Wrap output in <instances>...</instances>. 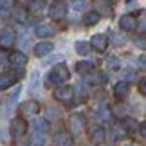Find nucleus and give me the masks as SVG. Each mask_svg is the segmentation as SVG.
Returning a JSON list of instances; mask_svg holds the SVG:
<instances>
[{"mask_svg": "<svg viewBox=\"0 0 146 146\" xmlns=\"http://www.w3.org/2000/svg\"><path fill=\"white\" fill-rule=\"evenodd\" d=\"M69 78H70V72H69V69H67V65L58 63V65H54L52 70L47 74V87L65 83V81H69Z\"/></svg>", "mask_w": 146, "mask_h": 146, "instance_id": "obj_1", "label": "nucleus"}, {"mask_svg": "<svg viewBox=\"0 0 146 146\" xmlns=\"http://www.w3.org/2000/svg\"><path fill=\"white\" fill-rule=\"evenodd\" d=\"M49 16L52 20H63L67 16V2L65 0H54L50 4V9H49Z\"/></svg>", "mask_w": 146, "mask_h": 146, "instance_id": "obj_2", "label": "nucleus"}, {"mask_svg": "<svg viewBox=\"0 0 146 146\" xmlns=\"http://www.w3.org/2000/svg\"><path fill=\"white\" fill-rule=\"evenodd\" d=\"M69 130L72 135H81L85 130V117L81 114H72L69 117Z\"/></svg>", "mask_w": 146, "mask_h": 146, "instance_id": "obj_3", "label": "nucleus"}, {"mask_svg": "<svg viewBox=\"0 0 146 146\" xmlns=\"http://www.w3.org/2000/svg\"><path fill=\"white\" fill-rule=\"evenodd\" d=\"M27 123L22 119V117H16V119L11 121V125H9V133L13 135L15 139H20V137H24L25 133H27Z\"/></svg>", "mask_w": 146, "mask_h": 146, "instance_id": "obj_4", "label": "nucleus"}, {"mask_svg": "<svg viewBox=\"0 0 146 146\" xmlns=\"http://www.w3.org/2000/svg\"><path fill=\"white\" fill-rule=\"evenodd\" d=\"M54 99L60 103H70L74 99V88L69 85H61L54 90Z\"/></svg>", "mask_w": 146, "mask_h": 146, "instance_id": "obj_5", "label": "nucleus"}, {"mask_svg": "<svg viewBox=\"0 0 146 146\" xmlns=\"http://www.w3.org/2000/svg\"><path fill=\"white\" fill-rule=\"evenodd\" d=\"M15 40H16V35L13 29H9V27H5V29L0 31V49L7 50L15 45Z\"/></svg>", "mask_w": 146, "mask_h": 146, "instance_id": "obj_6", "label": "nucleus"}, {"mask_svg": "<svg viewBox=\"0 0 146 146\" xmlns=\"http://www.w3.org/2000/svg\"><path fill=\"white\" fill-rule=\"evenodd\" d=\"M38 112H40V105L35 99H27L20 105V114L24 117H36Z\"/></svg>", "mask_w": 146, "mask_h": 146, "instance_id": "obj_7", "label": "nucleus"}, {"mask_svg": "<svg viewBox=\"0 0 146 146\" xmlns=\"http://www.w3.org/2000/svg\"><path fill=\"white\" fill-rule=\"evenodd\" d=\"M88 139H90L92 144H103L106 139V132L103 126H92L90 132H88Z\"/></svg>", "mask_w": 146, "mask_h": 146, "instance_id": "obj_8", "label": "nucleus"}, {"mask_svg": "<svg viewBox=\"0 0 146 146\" xmlns=\"http://www.w3.org/2000/svg\"><path fill=\"white\" fill-rule=\"evenodd\" d=\"M119 27L123 31H126V33L135 31L137 29V18L133 15H123L121 20H119Z\"/></svg>", "mask_w": 146, "mask_h": 146, "instance_id": "obj_9", "label": "nucleus"}, {"mask_svg": "<svg viewBox=\"0 0 146 146\" xmlns=\"http://www.w3.org/2000/svg\"><path fill=\"white\" fill-rule=\"evenodd\" d=\"M94 11L99 16H112V5L108 0H94Z\"/></svg>", "mask_w": 146, "mask_h": 146, "instance_id": "obj_10", "label": "nucleus"}, {"mask_svg": "<svg viewBox=\"0 0 146 146\" xmlns=\"http://www.w3.org/2000/svg\"><path fill=\"white\" fill-rule=\"evenodd\" d=\"M90 47H94V50H98V52H105L108 47V38L105 35H94L90 40Z\"/></svg>", "mask_w": 146, "mask_h": 146, "instance_id": "obj_11", "label": "nucleus"}, {"mask_svg": "<svg viewBox=\"0 0 146 146\" xmlns=\"http://www.w3.org/2000/svg\"><path fill=\"white\" fill-rule=\"evenodd\" d=\"M9 63L13 67H16V69H24V65L27 63V56L22 50H13L9 54Z\"/></svg>", "mask_w": 146, "mask_h": 146, "instance_id": "obj_12", "label": "nucleus"}, {"mask_svg": "<svg viewBox=\"0 0 146 146\" xmlns=\"http://www.w3.org/2000/svg\"><path fill=\"white\" fill-rule=\"evenodd\" d=\"M18 76H20V72H5V74H0V90L9 88L16 80H18Z\"/></svg>", "mask_w": 146, "mask_h": 146, "instance_id": "obj_13", "label": "nucleus"}, {"mask_svg": "<svg viewBox=\"0 0 146 146\" xmlns=\"http://www.w3.org/2000/svg\"><path fill=\"white\" fill-rule=\"evenodd\" d=\"M52 50H54V45L50 42H40V43H36V47H35V54L38 58H43V56L50 54Z\"/></svg>", "mask_w": 146, "mask_h": 146, "instance_id": "obj_14", "label": "nucleus"}, {"mask_svg": "<svg viewBox=\"0 0 146 146\" xmlns=\"http://www.w3.org/2000/svg\"><path fill=\"white\" fill-rule=\"evenodd\" d=\"M52 143H54V146H70L72 144V135L67 133V132H58L54 135Z\"/></svg>", "mask_w": 146, "mask_h": 146, "instance_id": "obj_15", "label": "nucleus"}, {"mask_svg": "<svg viewBox=\"0 0 146 146\" xmlns=\"http://www.w3.org/2000/svg\"><path fill=\"white\" fill-rule=\"evenodd\" d=\"M35 35L38 38H47L50 35H54V27L50 24H38L36 29H35Z\"/></svg>", "mask_w": 146, "mask_h": 146, "instance_id": "obj_16", "label": "nucleus"}, {"mask_svg": "<svg viewBox=\"0 0 146 146\" xmlns=\"http://www.w3.org/2000/svg\"><path fill=\"white\" fill-rule=\"evenodd\" d=\"M33 130H35V135H43L49 130V125L45 119H35L33 121Z\"/></svg>", "mask_w": 146, "mask_h": 146, "instance_id": "obj_17", "label": "nucleus"}, {"mask_svg": "<svg viewBox=\"0 0 146 146\" xmlns=\"http://www.w3.org/2000/svg\"><path fill=\"white\" fill-rule=\"evenodd\" d=\"M76 70L80 72V74H83V76H88L94 70V63H92V61H78Z\"/></svg>", "mask_w": 146, "mask_h": 146, "instance_id": "obj_18", "label": "nucleus"}, {"mask_svg": "<svg viewBox=\"0 0 146 146\" xmlns=\"http://www.w3.org/2000/svg\"><path fill=\"white\" fill-rule=\"evenodd\" d=\"M126 94H128V83H126V81H119V83L114 87V96H115L117 99H123Z\"/></svg>", "mask_w": 146, "mask_h": 146, "instance_id": "obj_19", "label": "nucleus"}, {"mask_svg": "<svg viewBox=\"0 0 146 146\" xmlns=\"http://www.w3.org/2000/svg\"><path fill=\"white\" fill-rule=\"evenodd\" d=\"M99 22V15L96 13V11H88V13H85V16H83V24L85 25H96Z\"/></svg>", "mask_w": 146, "mask_h": 146, "instance_id": "obj_20", "label": "nucleus"}, {"mask_svg": "<svg viewBox=\"0 0 146 146\" xmlns=\"http://www.w3.org/2000/svg\"><path fill=\"white\" fill-rule=\"evenodd\" d=\"M11 15H13L18 22H25L27 20V11L24 7H20V5H15V7L11 9Z\"/></svg>", "mask_w": 146, "mask_h": 146, "instance_id": "obj_21", "label": "nucleus"}, {"mask_svg": "<svg viewBox=\"0 0 146 146\" xmlns=\"http://www.w3.org/2000/svg\"><path fill=\"white\" fill-rule=\"evenodd\" d=\"M105 65H106V69H110V70H117L121 67V61L117 56H108V58L105 60Z\"/></svg>", "mask_w": 146, "mask_h": 146, "instance_id": "obj_22", "label": "nucleus"}, {"mask_svg": "<svg viewBox=\"0 0 146 146\" xmlns=\"http://www.w3.org/2000/svg\"><path fill=\"white\" fill-rule=\"evenodd\" d=\"M76 52L81 54V56H87L90 52V43L87 42H76Z\"/></svg>", "mask_w": 146, "mask_h": 146, "instance_id": "obj_23", "label": "nucleus"}, {"mask_svg": "<svg viewBox=\"0 0 146 146\" xmlns=\"http://www.w3.org/2000/svg\"><path fill=\"white\" fill-rule=\"evenodd\" d=\"M126 130L123 128V125H114L112 126V137H114V141H117V139H123L125 137Z\"/></svg>", "mask_w": 146, "mask_h": 146, "instance_id": "obj_24", "label": "nucleus"}, {"mask_svg": "<svg viewBox=\"0 0 146 146\" xmlns=\"http://www.w3.org/2000/svg\"><path fill=\"white\" fill-rule=\"evenodd\" d=\"M123 128H125L126 132H137L139 123H137L135 119H132V117H128V119H125V125H123Z\"/></svg>", "mask_w": 146, "mask_h": 146, "instance_id": "obj_25", "label": "nucleus"}, {"mask_svg": "<svg viewBox=\"0 0 146 146\" xmlns=\"http://www.w3.org/2000/svg\"><path fill=\"white\" fill-rule=\"evenodd\" d=\"M43 7H45V2H43V0H29V9L33 13H40Z\"/></svg>", "mask_w": 146, "mask_h": 146, "instance_id": "obj_26", "label": "nucleus"}, {"mask_svg": "<svg viewBox=\"0 0 146 146\" xmlns=\"http://www.w3.org/2000/svg\"><path fill=\"white\" fill-rule=\"evenodd\" d=\"M137 80V72L133 69H125L123 70V81H135Z\"/></svg>", "mask_w": 146, "mask_h": 146, "instance_id": "obj_27", "label": "nucleus"}, {"mask_svg": "<svg viewBox=\"0 0 146 146\" xmlns=\"http://www.w3.org/2000/svg\"><path fill=\"white\" fill-rule=\"evenodd\" d=\"M90 74H92V72H90ZM92 80L96 81V83H105L106 81V76L103 74V72H94V74H92Z\"/></svg>", "mask_w": 146, "mask_h": 146, "instance_id": "obj_28", "label": "nucleus"}, {"mask_svg": "<svg viewBox=\"0 0 146 146\" xmlns=\"http://www.w3.org/2000/svg\"><path fill=\"white\" fill-rule=\"evenodd\" d=\"M112 112H114V115L121 117V115H125V106L123 105H114L112 106Z\"/></svg>", "mask_w": 146, "mask_h": 146, "instance_id": "obj_29", "label": "nucleus"}, {"mask_svg": "<svg viewBox=\"0 0 146 146\" xmlns=\"http://www.w3.org/2000/svg\"><path fill=\"white\" fill-rule=\"evenodd\" d=\"M139 94H141V96H146V78H141V80H139Z\"/></svg>", "mask_w": 146, "mask_h": 146, "instance_id": "obj_30", "label": "nucleus"}, {"mask_svg": "<svg viewBox=\"0 0 146 146\" xmlns=\"http://www.w3.org/2000/svg\"><path fill=\"white\" fill-rule=\"evenodd\" d=\"M72 7L76 11H83L85 9V0H74V2H72Z\"/></svg>", "mask_w": 146, "mask_h": 146, "instance_id": "obj_31", "label": "nucleus"}, {"mask_svg": "<svg viewBox=\"0 0 146 146\" xmlns=\"http://www.w3.org/2000/svg\"><path fill=\"white\" fill-rule=\"evenodd\" d=\"M108 114H110V112L106 110V108H99V110H98V115L101 117V119H106V117H108Z\"/></svg>", "mask_w": 146, "mask_h": 146, "instance_id": "obj_32", "label": "nucleus"}, {"mask_svg": "<svg viewBox=\"0 0 146 146\" xmlns=\"http://www.w3.org/2000/svg\"><path fill=\"white\" fill-rule=\"evenodd\" d=\"M9 16V9H5V7H0V20H5Z\"/></svg>", "mask_w": 146, "mask_h": 146, "instance_id": "obj_33", "label": "nucleus"}, {"mask_svg": "<svg viewBox=\"0 0 146 146\" xmlns=\"http://www.w3.org/2000/svg\"><path fill=\"white\" fill-rule=\"evenodd\" d=\"M61 58H63V56H52V58L45 60V61H43V63H45V65H49V63H54V61H60Z\"/></svg>", "mask_w": 146, "mask_h": 146, "instance_id": "obj_34", "label": "nucleus"}, {"mask_svg": "<svg viewBox=\"0 0 146 146\" xmlns=\"http://www.w3.org/2000/svg\"><path fill=\"white\" fill-rule=\"evenodd\" d=\"M9 5H11V0H0V7H5V9H7Z\"/></svg>", "mask_w": 146, "mask_h": 146, "instance_id": "obj_35", "label": "nucleus"}, {"mask_svg": "<svg viewBox=\"0 0 146 146\" xmlns=\"http://www.w3.org/2000/svg\"><path fill=\"white\" fill-rule=\"evenodd\" d=\"M139 132H141V137L144 139L146 137V126L144 125H139Z\"/></svg>", "mask_w": 146, "mask_h": 146, "instance_id": "obj_36", "label": "nucleus"}, {"mask_svg": "<svg viewBox=\"0 0 146 146\" xmlns=\"http://www.w3.org/2000/svg\"><path fill=\"white\" fill-rule=\"evenodd\" d=\"M49 115H52V117H56V115H60V112H58V108H49Z\"/></svg>", "mask_w": 146, "mask_h": 146, "instance_id": "obj_37", "label": "nucleus"}, {"mask_svg": "<svg viewBox=\"0 0 146 146\" xmlns=\"http://www.w3.org/2000/svg\"><path fill=\"white\" fill-rule=\"evenodd\" d=\"M135 45H139L141 49H144V38H143V36L139 38V40H135Z\"/></svg>", "mask_w": 146, "mask_h": 146, "instance_id": "obj_38", "label": "nucleus"}, {"mask_svg": "<svg viewBox=\"0 0 146 146\" xmlns=\"http://www.w3.org/2000/svg\"><path fill=\"white\" fill-rule=\"evenodd\" d=\"M96 98H98L99 101H103V99H105V92H103V90H98V92H96Z\"/></svg>", "mask_w": 146, "mask_h": 146, "instance_id": "obj_39", "label": "nucleus"}, {"mask_svg": "<svg viewBox=\"0 0 146 146\" xmlns=\"http://www.w3.org/2000/svg\"><path fill=\"white\" fill-rule=\"evenodd\" d=\"M139 65H141V69H144V65H146V58H144V56L139 58Z\"/></svg>", "mask_w": 146, "mask_h": 146, "instance_id": "obj_40", "label": "nucleus"}, {"mask_svg": "<svg viewBox=\"0 0 146 146\" xmlns=\"http://www.w3.org/2000/svg\"><path fill=\"white\" fill-rule=\"evenodd\" d=\"M110 2H115V0H110Z\"/></svg>", "mask_w": 146, "mask_h": 146, "instance_id": "obj_41", "label": "nucleus"}, {"mask_svg": "<svg viewBox=\"0 0 146 146\" xmlns=\"http://www.w3.org/2000/svg\"><path fill=\"white\" fill-rule=\"evenodd\" d=\"M0 63H2V60H0Z\"/></svg>", "mask_w": 146, "mask_h": 146, "instance_id": "obj_42", "label": "nucleus"}]
</instances>
